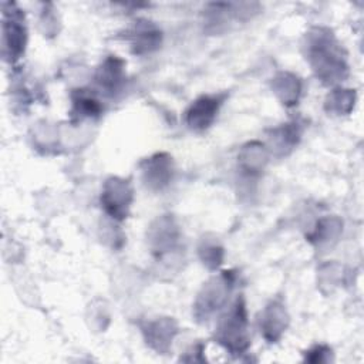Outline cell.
Returning <instances> with one entry per match:
<instances>
[{
    "label": "cell",
    "instance_id": "2e32d148",
    "mask_svg": "<svg viewBox=\"0 0 364 364\" xmlns=\"http://www.w3.org/2000/svg\"><path fill=\"white\" fill-rule=\"evenodd\" d=\"M102 112V105L97 95L87 88L73 90L71 92V121L78 122L88 118H97Z\"/></svg>",
    "mask_w": 364,
    "mask_h": 364
},
{
    "label": "cell",
    "instance_id": "8992f818",
    "mask_svg": "<svg viewBox=\"0 0 364 364\" xmlns=\"http://www.w3.org/2000/svg\"><path fill=\"white\" fill-rule=\"evenodd\" d=\"M181 229L172 215L158 216L148 228L146 239L155 259L164 260L173 255L181 246Z\"/></svg>",
    "mask_w": 364,
    "mask_h": 364
},
{
    "label": "cell",
    "instance_id": "52a82bcc",
    "mask_svg": "<svg viewBox=\"0 0 364 364\" xmlns=\"http://www.w3.org/2000/svg\"><path fill=\"white\" fill-rule=\"evenodd\" d=\"M100 200L104 212L111 219L118 222L127 219L134 200V189L129 179L109 176L102 185Z\"/></svg>",
    "mask_w": 364,
    "mask_h": 364
},
{
    "label": "cell",
    "instance_id": "ffe728a7",
    "mask_svg": "<svg viewBox=\"0 0 364 364\" xmlns=\"http://www.w3.org/2000/svg\"><path fill=\"white\" fill-rule=\"evenodd\" d=\"M198 253H199V259L209 270H216L222 264L223 256H225L223 247L216 240H209V239H203L200 242L198 247Z\"/></svg>",
    "mask_w": 364,
    "mask_h": 364
},
{
    "label": "cell",
    "instance_id": "9a60e30c",
    "mask_svg": "<svg viewBox=\"0 0 364 364\" xmlns=\"http://www.w3.org/2000/svg\"><path fill=\"white\" fill-rule=\"evenodd\" d=\"M269 159V151L263 142L250 141L245 144L237 155V164L243 173L247 176L259 175Z\"/></svg>",
    "mask_w": 364,
    "mask_h": 364
},
{
    "label": "cell",
    "instance_id": "5b68a950",
    "mask_svg": "<svg viewBox=\"0 0 364 364\" xmlns=\"http://www.w3.org/2000/svg\"><path fill=\"white\" fill-rule=\"evenodd\" d=\"M260 10L259 3H233L218 1L209 3L205 7V27L210 33H220L226 30L230 21H245L252 18Z\"/></svg>",
    "mask_w": 364,
    "mask_h": 364
},
{
    "label": "cell",
    "instance_id": "6da1fadb",
    "mask_svg": "<svg viewBox=\"0 0 364 364\" xmlns=\"http://www.w3.org/2000/svg\"><path fill=\"white\" fill-rule=\"evenodd\" d=\"M303 54L323 85H336L348 77L347 53L331 28L311 27L303 38Z\"/></svg>",
    "mask_w": 364,
    "mask_h": 364
},
{
    "label": "cell",
    "instance_id": "7a4b0ae2",
    "mask_svg": "<svg viewBox=\"0 0 364 364\" xmlns=\"http://www.w3.org/2000/svg\"><path fill=\"white\" fill-rule=\"evenodd\" d=\"M213 338L220 344L229 354L242 355L250 347V333L247 310L243 296L240 294L232 307L219 320Z\"/></svg>",
    "mask_w": 364,
    "mask_h": 364
},
{
    "label": "cell",
    "instance_id": "ba28073f",
    "mask_svg": "<svg viewBox=\"0 0 364 364\" xmlns=\"http://www.w3.org/2000/svg\"><path fill=\"white\" fill-rule=\"evenodd\" d=\"M228 98V92L203 94L198 97L185 111V124L195 132H203L215 122L220 107Z\"/></svg>",
    "mask_w": 364,
    "mask_h": 364
},
{
    "label": "cell",
    "instance_id": "44dd1931",
    "mask_svg": "<svg viewBox=\"0 0 364 364\" xmlns=\"http://www.w3.org/2000/svg\"><path fill=\"white\" fill-rule=\"evenodd\" d=\"M333 360V351L328 346L316 344L304 351V361L309 363H330Z\"/></svg>",
    "mask_w": 364,
    "mask_h": 364
},
{
    "label": "cell",
    "instance_id": "8fae6325",
    "mask_svg": "<svg viewBox=\"0 0 364 364\" xmlns=\"http://www.w3.org/2000/svg\"><path fill=\"white\" fill-rule=\"evenodd\" d=\"M131 51L135 55H145L156 51L162 44L161 28L146 18H138L125 34Z\"/></svg>",
    "mask_w": 364,
    "mask_h": 364
},
{
    "label": "cell",
    "instance_id": "3957f363",
    "mask_svg": "<svg viewBox=\"0 0 364 364\" xmlns=\"http://www.w3.org/2000/svg\"><path fill=\"white\" fill-rule=\"evenodd\" d=\"M237 280L235 270H223L203 283L195 301L192 314L198 323H206L216 311L226 306Z\"/></svg>",
    "mask_w": 364,
    "mask_h": 364
},
{
    "label": "cell",
    "instance_id": "7402d4cb",
    "mask_svg": "<svg viewBox=\"0 0 364 364\" xmlns=\"http://www.w3.org/2000/svg\"><path fill=\"white\" fill-rule=\"evenodd\" d=\"M203 350H205V346L203 344H195L191 351L186 353V355L181 357V361H188V363H203L206 361L205 355H203Z\"/></svg>",
    "mask_w": 364,
    "mask_h": 364
},
{
    "label": "cell",
    "instance_id": "30bf717a",
    "mask_svg": "<svg viewBox=\"0 0 364 364\" xmlns=\"http://www.w3.org/2000/svg\"><path fill=\"white\" fill-rule=\"evenodd\" d=\"M145 344L158 354H168L179 328L172 317H155L139 323Z\"/></svg>",
    "mask_w": 364,
    "mask_h": 364
},
{
    "label": "cell",
    "instance_id": "7c38bea8",
    "mask_svg": "<svg viewBox=\"0 0 364 364\" xmlns=\"http://www.w3.org/2000/svg\"><path fill=\"white\" fill-rule=\"evenodd\" d=\"M94 82L105 97H115L125 84V61L118 55H107L94 74Z\"/></svg>",
    "mask_w": 364,
    "mask_h": 364
},
{
    "label": "cell",
    "instance_id": "d6986e66",
    "mask_svg": "<svg viewBox=\"0 0 364 364\" xmlns=\"http://www.w3.org/2000/svg\"><path fill=\"white\" fill-rule=\"evenodd\" d=\"M355 91L337 87L331 90L324 100V109L328 115H347L355 105Z\"/></svg>",
    "mask_w": 364,
    "mask_h": 364
},
{
    "label": "cell",
    "instance_id": "ac0fdd59",
    "mask_svg": "<svg viewBox=\"0 0 364 364\" xmlns=\"http://www.w3.org/2000/svg\"><path fill=\"white\" fill-rule=\"evenodd\" d=\"M341 232L343 220L337 216H327L316 223V228L311 230V233L307 235V239L318 247L328 246L331 242H337Z\"/></svg>",
    "mask_w": 364,
    "mask_h": 364
},
{
    "label": "cell",
    "instance_id": "9c48e42d",
    "mask_svg": "<svg viewBox=\"0 0 364 364\" xmlns=\"http://www.w3.org/2000/svg\"><path fill=\"white\" fill-rule=\"evenodd\" d=\"M144 185L151 191H164L173 179L175 165L168 152H155L139 162Z\"/></svg>",
    "mask_w": 364,
    "mask_h": 364
},
{
    "label": "cell",
    "instance_id": "4fadbf2b",
    "mask_svg": "<svg viewBox=\"0 0 364 364\" xmlns=\"http://www.w3.org/2000/svg\"><path fill=\"white\" fill-rule=\"evenodd\" d=\"M289 313L284 303L280 299H274L266 304V307L259 314V328L263 338L273 344L277 343L289 327Z\"/></svg>",
    "mask_w": 364,
    "mask_h": 364
},
{
    "label": "cell",
    "instance_id": "277c9868",
    "mask_svg": "<svg viewBox=\"0 0 364 364\" xmlns=\"http://www.w3.org/2000/svg\"><path fill=\"white\" fill-rule=\"evenodd\" d=\"M1 41L3 55L10 64L17 63L26 51L27 46V24L24 11L13 1L1 3Z\"/></svg>",
    "mask_w": 364,
    "mask_h": 364
},
{
    "label": "cell",
    "instance_id": "5bb4252c",
    "mask_svg": "<svg viewBox=\"0 0 364 364\" xmlns=\"http://www.w3.org/2000/svg\"><path fill=\"white\" fill-rule=\"evenodd\" d=\"M301 131V124L296 119L272 128L267 131V151L276 156L289 155L300 142Z\"/></svg>",
    "mask_w": 364,
    "mask_h": 364
},
{
    "label": "cell",
    "instance_id": "e0dca14e",
    "mask_svg": "<svg viewBox=\"0 0 364 364\" xmlns=\"http://www.w3.org/2000/svg\"><path fill=\"white\" fill-rule=\"evenodd\" d=\"M270 87L279 101L286 107H294L301 95V80L289 71L277 73L270 82Z\"/></svg>",
    "mask_w": 364,
    "mask_h": 364
}]
</instances>
